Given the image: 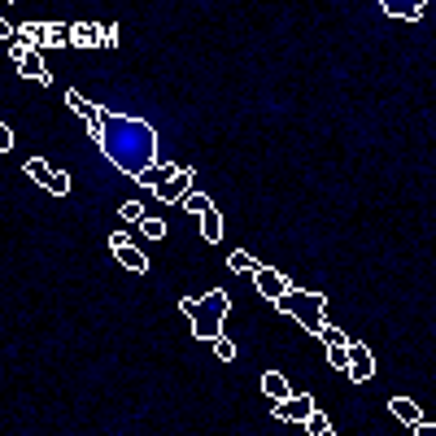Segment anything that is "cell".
<instances>
[{
    "label": "cell",
    "instance_id": "cell-1",
    "mask_svg": "<svg viewBox=\"0 0 436 436\" xmlns=\"http://www.w3.org/2000/svg\"><path fill=\"white\" fill-rule=\"evenodd\" d=\"M96 144H100V153L131 179H140L144 170L157 166V131L144 118H123V114H109L105 109Z\"/></svg>",
    "mask_w": 436,
    "mask_h": 436
},
{
    "label": "cell",
    "instance_id": "cell-2",
    "mask_svg": "<svg viewBox=\"0 0 436 436\" xmlns=\"http://www.w3.org/2000/svg\"><path fill=\"white\" fill-rule=\"evenodd\" d=\"M179 310L192 318V336H201V341L214 345L218 336H223V323H227L232 297L223 293V288H209L205 297H184V301H179Z\"/></svg>",
    "mask_w": 436,
    "mask_h": 436
},
{
    "label": "cell",
    "instance_id": "cell-3",
    "mask_svg": "<svg viewBox=\"0 0 436 436\" xmlns=\"http://www.w3.org/2000/svg\"><path fill=\"white\" fill-rule=\"evenodd\" d=\"M275 310L279 314H288V318H297L306 332H323V323H327V297L323 293H310V288H288V293L275 301Z\"/></svg>",
    "mask_w": 436,
    "mask_h": 436
},
{
    "label": "cell",
    "instance_id": "cell-4",
    "mask_svg": "<svg viewBox=\"0 0 436 436\" xmlns=\"http://www.w3.org/2000/svg\"><path fill=\"white\" fill-rule=\"evenodd\" d=\"M314 410H318V402H314L310 393H293L288 402H275V419H279V423H301V427H306V419H310Z\"/></svg>",
    "mask_w": 436,
    "mask_h": 436
},
{
    "label": "cell",
    "instance_id": "cell-5",
    "mask_svg": "<svg viewBox=\"0 0 436 436\" xmlns=\"http://www.w3.org/2000/svg\"><path fill=\"white\" fill-rule=\"evenodd\" d=\"M109 249H114V258L127 266V271H135V275H144V271H149V258H144V253L127 240V232H114V236H109Z\"/></svg>",
    "mask_w": 436,
    "mask_h": 436
},
{
    "label": "cell",
    "instance_id": "cell-6",
    "mask_svg": "<svg viewBox=\"0 0 436 436\" xmlns=\"http://www.w3.org/2000/svg\"><path fill=\"white\" fill-rule=\"evenodd\" d=\"M253 284H258V293H262L266 301H279V297L288 293V288H293V284H288V275H284V271H275V266H258Z\"/></svg>",
    "mask_w": 436,
    "mask_h": 436
},
{
    "label": "cell",
    "instance_id": "cell-7",
    "mask_svg": "<svg viewBox=\"0 0 436 436\" xmlns=\"http://www.w3.org/2000/svg\"><path fill=\"white\" fill-rule=\"evenodd\" d=\"M66 105H70V109H75V114H79V118L88 123L92 140H96V135H100V118H105V109H100V105H92V100H88L83 92H66Z\"/></svg>",
    "mask_w": 436,
    "mask_h": 436
},
{
    "label": "cell",
    "instance_id": "cell-8",
    "mask_svg": "<svg viewBox=\"0 0 436 436\" xmlns=\"http://www.w3.org/2000/svg\"><path fill=\"white\" fill-rule=\"evenodd\" d=\"M353 384H367L371 375H375V358H371V349H362L358 341L349 345V371H345Z\"/></svg>",
    "mask_w": 436,
    "mask_h": 436
},
{
    "label": "cell",
    "instance_id": "cell-9",
    "mask_svg": "<svg viewBox=\"0 0 436 436\" xmlns=\"http://www.w3.org/2000/svg\"><path fill=\"white\" fill-rule=\"evenodd\" d=\"M44 53H48V48L22 53V57H18V75H22V79H40V83H48V66H44Z\"/></svg>",
    "mask_w": 436,
    "mask_h": 436
},
{
    "label": "cell",
    "instance_id": "cell-10",
    "mask_svg": "<svg viewBox=\"0 0 436 436\" xmlns=\"http://www.w3.org/2000/svg\"><path fill=\"white\" fill-rule=\"evenodd\" d=\"M179 170H184V166H170V162H157L153 170H144V175L135 179V184H140V188H153V192H157V188H166V184H170V179H175Z\"/></svg>",
    "mask_w": 436,
    "mask_h": 436
},
{
    "label": "cell",
    "instance_id": "cell-11",
    "mask_svg": "<svg viewBox=\"0 0 436 436\" xmlns=\"http://www.w3.org/2000/svg\"><path fill=\"white\" fill-rule=\"evenodd\" d=\"M188 188H192V170L184 166V170H179V175L170 179V184H166V188H157V201H179V205H184V197H188Z\"/></svg>",
    "mask_w": 436,
    "mask_h": 436
},
{
    "label": "cell",
    "instance_id": "cell-12",
    "mask_svg": "<svg viewBox=\"0 0 436 436\" xmlns=\"http://www.w3.org/2000/svg\"><path fill=\"white\" fill-rule=\"evenodd\" d=\"M388 18H406V22H419L423 14H427V5H423V0H406V5H402V0H384V5H380Z\"/></svg>",
    "mask_w": 436,
    "mask_h": 436
},
{
    "label": "cell",
    "instance_id": "cell-13",
    "mask_svg": "<svg viewBox=\"0 0 436 436\" xmlns=\"http://www.w3.org/2000/svg\"><path fill=\"white\" fill-rule=\"evenodd\" d=\"M262 393L271 402H288V397H293V384H288L279 371H262Z\"/></svg>",
    "mask_w": 436,
    "mask_h": 436
},
{
    "label": "cell",
    "instance_id": "cell-14",
    "mask_svg": "<svg viewBox=\"0 0 436 436\" xmlns=\"http://www.w3.org/2000/svg\"><path fill=\"white\" fill-rule=\"evenodd\" d=\"M388 410H393L397 419H402L406 427H419V423H423V410L410 402V397H393V402H388Z\"/></svg>",
    "mask_w": 436,
    "mask_h": 436
},
{
    "label": "cell",
    "instance_id": "cell-15",
    "mask_svg": "<svg viewBox=\"0 0 436 436\" xmlns=\"http://www.w3.org/2000/svg\"><path fill=\"white\" fill-rule=\"evenodd\" d=\"M26 175H31L40 188H53V179H57V170H53L44 157H26Z\"/></svg>",
    "mask_w": 436,
    "mask_h": 436
},
{
    "label": "cell",
    "instance_id": "cell-16",
    "mask_svg": "<svg viewBox=\"0 0 436 436\" xmlns=\"http://www.w3.org/2000/svg\"><path fill=\"white\" fill-rule=\"evenodd\" d=\"M201 236H205V244H218V240H223V214H218V209L201 214Z\"/></svg>",
    "mask_w": 436,
    "mask_h": 436
},
{
    "label": "cell",
    "instance_id": "cell-17",
    "mask_svg": "<svg viewBox=\"0 0 436 436\" xmlns=\"http://www.w3.org/2000/svg\"><path fill=\"white\" fill-rule=\"evenodd\" d=\"M75 44H88V48H100V26L96 22H75Z\"/></svg>",
    "mask_w": 436,
    "mask_h": 436
},
{
    "label": "cell",
    "instance_id": "cell-18",
    "mask_svg": "<svg viewBox=\"0 0 436 436\" xmlns=\"http://www.w3.org/2000/svg\"><path fill=\"white\" fill-rule=\"evenodd\" d=\"M227 266H232V271H240V275H258V266H262V262H253V253H249V249H236L232 258H227Z\"/></svg>",
    "mask_w": 436,
    "mask_h": 436
},
{
    "label": "cell",
    "instance_id": "cell-19",
    "mask_svg": "<svg viewBox=\"0 0 436 436\" xmlns=\"http://www.w3.org/2000/svg\"><path fill=\"white\" fill-rule=\"evenodd\" d=\"M318 341L327 345V349H345V345H353L345 332H341V327H332V323H323V332H318Z\"/></svg>",
    "mask_w": 436,
    "mask_h": 436
},
{
    "label": "cell",
    "instance_id": "cell-20",
    "mask_svg": "<svg viewBox=\"0 0 436 436\" xmlns=\"http://www.w3.org/2000/svg\"><path fill=\"white\" fill-rule=\"evenodd\" d=\"M184 209H188L192 218H201V214H209V209H214V201H209L205 192H188V197H184Z\"/></svg>",
    "mask_w": 436,
    "mask_h": 436
},
{
    "label": "cell",
    "instance_id": "cell-21",
    "mask_svg": "<svg viewBox=\"0 0 436 436\" xmlns=\"http://www.w3.org/2000/svg\"><path fill=\"white\" fill-rule=\"evenodd\" d=\"M144 218H149V214H144V205H140V201H127V205H123V223H135V227H140Z\"/></svg>",
    "mask_w": 436,
    "mask_h": 436
},
{
    "label": "cell",
    "instance_id": "cell-22",
    "mask_svg": "<svg viewBox=\"0 0 436 436\" xmlns=\"http://www.w3.org/2000/svg\"><path fill=\"white\" fill-rule=\"evenodd\" d=\"M140 232L149 236V240H162V236H166V223H162V218H144V223H140Z\"/></svg>",
    "mask_w": 436,
    "mask_h": 436
},
{
    "label": "cell",
    "instance_id": "cell-23",
    "mask_svg": "<svg viewBox=\"0 0 436 436\" xmlns=\"http://www.w3.org/2000/svg\"><path fill=\"white\" fill-rule=\"evenodd\" d=\"M327 427H332V423H327V415H323V410H314V415L306 419V432H310V436H323Z\"/></svg>",
    "mask_w": 436,
    "mask_h": 436
},
{
    "label": "cell",
    "instance_id": "cell-24",
    "mask_svg": "<svg viewBox=\"0 0 436 436\" xmlns=\"http://www.w3.org/2000/svg\"><path fill=\"white\" fill-rule=\"evenodd\" d=\"M70 40H75L70 26H48V44H70Z\"/></svg>",
    "mask_w": 436,
    "mask_h": 436
},
{
    "label": "cell",
    "instance_id": "cell-25",
    "mask_svg": "<svg viewBox=\"0 0 436 436\" xmlns=\"http://www.w3.org/2000/svg\"><path fill=\"white\" fill-rule=\"evenodd\" d=\"M214 353L223 358V362H232V358H236V345H232L227 336H218V341H214Z\"/></svg>",
    "mask_w": 436,
    "mask_h": 436
},
{
    "label": "cell",
    "instance_id": "cell-26",
    "mask_svg": "<svg viewBox=\"0 0 436 436\" xmlns=\"http://www.w3.org/2000/svg\"><path fill=\"white\" fill-rule=\"evenodd\" d=\"M327 358H332V367L349 371V345H345V349H327Z\"/></svg>",
    "mask_w": 436,
    "mask_h": 436
},
{
    "label": "cell",
    "instance_id": "cell-27",
    "mask_svg": "<svg viewBox=\"0 0 436 436\" xmlns=\"http://www.w3.org/2000/svg\"><path fill=\"white\" fill-rule=\"evenodd\" d=\"M48 192H53V197H66V192H70V175H66V170H57V179H53Z\"/></svg>",
    "mask_w": 436,
    "mask_h": 436
},
{
    "label": "cell",
    "instance_id": "cell-28",
    "mask_svg": "<svg viewBox=\"0 0 436 436\" xmlns=\"http://www.w3.org/2000/svg\"><path fill=\"white\" fill-rule=\"evenodd\" d=\"M114 40H118V31L109 22H100V48H114Z\"/></svg>",
    "mask_w": 436,
    "mask_h": 436
},
{
    "label": "cell",
    "instance_id": "cell-29",
    "mask_svg": "<svg viewBox=\"0 0 436 436\" xmlns=\"http://www.w3.org/2000/svg\"><path fill=\"white\" fill-rule=\"evenodd\" d=\"M0 153H14V127H0Z\"/></svg>",
    "mask_w": 436,
    "mask_h": 436
},
{
    "label": "cell",
    "instance_id": "cell-30",
    "mask_svg": "<svg viewBox=\"0 0 436 436\" xmlns=\"http://www.w3.org/2000/svg\"><path fill=\"white\" fill-rule=\"evenodd\" d=\"M415 436H436V423H427V419H423V423L415 427Z\"/></svg>",
    "mask_w": 436,
    "mask_h": 436
},
{
    "label": "cell",
    "instance_id": "cell-31",
    "mask_svg": "<svg viewBox=\"0 0 436 436\" xmlns=\"http://www.w3.org/2000/svg\"><path fill=\"white\" fill-rule=\"evenodd\" d=\"M323 436H336V432H332V427H327V432H323Z\"/></svg>",
    "mask_w": 436,
    "mask_h": 436
}]
</instances>
